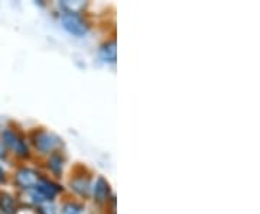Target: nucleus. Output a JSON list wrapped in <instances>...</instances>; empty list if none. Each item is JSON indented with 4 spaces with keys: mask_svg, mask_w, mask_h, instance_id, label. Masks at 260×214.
<instances>
[{
    "mask_svg": "<svg viewBox=\"0 0 260 214\" xmlns=\"http://www.w3.org/2000/svg\"><path fill=\"white\" fill-rule=\"evenodd\" d=\"M73 188H74L77 193L80 194H87L90 184H88V179H84V178H78L73 181Z\"/></svg>",
    "mask_w": 260,
    "mask_h": 214,
    "instance_id": "nucleus-9",
    "label": "nucleus"
},
{
    "mask_svg": "<svg viewBox=\"0 0 260 214\" xmlns=\"http://www.w3.org/2000/svg\"><path fill=\"white\" fill-rule=\"evenodd\" d=\"M35 146H37L39 150L42 152H49L52 149H55L58 145H59V140L56 136L48 133V132H39L37 136H35V140H34Z\"/></svg>",
    "mask_w": 260,
    "mask_h": 214,
    "instance_id": "nucleus-3",
    "label": "nucleus"
},
{
    "mask_svg": "<svg viewBox=\"0 0 260 214\" xmlns=\"http://www.w3.org/2000/svg\"><path fill=\"white\" fill-rule=\"evenodd\" d=\"M16 181H18L19 186L23 187V188H32V187L37 186L39 178H38L37 172H34L30 169H22L16 175Z\"/></svg>",
    "mask_w": 260,
    "mask_h": 214,
    "instance_id": "nucleus-5",
    "label": "nucleus"
},
{
    "mask_svg": "<svg viewBox=\"0 0 260 214\" xmlns=\"http://www.w3.org/2000/svg\"><path fill=\"white\" fill-rule=\"evenodd\" d=\"M3 178V171H2V168H0V179Z\"/></svg>",
    "mask_w": 260,
    "mask_h": 214,
    "instance_id": "nucleus-13",
    "label": "nucleus"
},
{
    "mask_svg": "<svg viewBox=\"0 0 260 214\" xmlns=\"http://www.w3.org/2000/svg\"><path fill=\"white\" fill-rule=\"evenodd\" d=\"M62 25L70 34L75 37H84L87 34V25L75 12H65L62 15Z\"/></svg>",
    "mask_w": 260,
    "mask_h": 214,
    "instance_id": "nucleus-2",
    "label": "nucleus"
},
{
    "mask_svg": "<svg viewBox=\"0 0 260 214\" xmlns=\"http://www.w3.org/2000/svg\"><path fill=\"white\" fill-rule=\"evenodd\" d=\"M62 214H84L83 208L77 204H67L62 208Z\"/></svg>",
    "mask_w": 260,
    "mask_h": 214,
    "instance_id": "nucleus-11",
    "label": "nucleus"
},
{
    "mask_svg": "<svg viewBox=\"0 0 260 214\" xmlns=\"http://www.w3.org/2000/svg\"><path fill=\"white\" fill-rule=\"evenodd\" d=\"M49 167L52 168L54 172H59L62 169V161L58 155H54L52 158L49 159Z\"/></svg>",
    "mask_w": 260,
    "mask_h": 214,
    "instance_id": "nucleus-10",
    "label": "nucleus"
},
{
    "mask_svg": "<svg viewBox=\"0 0 260 214\" xmlns=\"http://www.w3.org/2000/svg\"><path fill=\"white\" fill-rule=\"evenodd\" d=\"M0 208L8 214H13L15 211V203L13 198L8 194H0Z\"/></svg>",
    "mask_w": 260,
    "mask_h": 214,
    "instance_id": "nucleus-8",
    "label": "nucleus"
},
{
    "mask_svg": "<svg viewBox=\"0 0 260 214\" xmlns=\"http://www.w3.org/2000/svg\"><path fill=\"white\" fill-rule=\"evenodd\" d=\"M102 58L104 61H109V63H114L116 61V42L112 41L109 44H106L100 51Z\"/></svg>",
    "mask_w": 260,
    "mask_h": 214,
    "instance_id": "nucleus-7",
    "label": "nucleus"
},
{
    "mask_svg": "<svg viewBox=\"0 0 260 214\" xmlns=\"http://www.w3.org/2000/svg\"><path fill=\"white\" fill-rule=\"evenodd\" d=\"M58 191H59V187L52 184L48 179H41L39 178L38 184L35 186V190L32 191V197H34L35 201L42 203V201H47V200H52L58 194Z\"/></svg>",
    "mask_w": 260,
    "mask_h": 214,
    "instance_id": "nucleus-1",
    "label": "nucleus"
},
{
    "mask_svg": "<svg viewBox=\"0 0 260 214\" xmlns=\"http://www.w3.org/2000/svg\"><path fill=\"white\" fill-rule=\"evenodd\" d=\"M3 139H5V143L9 145L10 148L13 149L16 154L22 155V157L28 155V146H26V143L20 139L15 132L6 131L3 133Z\"/></svg>",
    "mask_w": 260,
    "mask_h": 214,
    "instance_id": "nucleus-4",
    "label": "nucleus"
},
{
    "mask_svg": "<svg viewBox=\"0 0 260 214\" xmlns=\"http://www.w3.org/2000/svg\"><path fill=\"white\" fill-rule=\"evenodd\" d=\"M2 150H3V148H2V143H0V155H2Z\"/></svg>",
    "mask_w": 260,
    "mask_h": 214,
    "instance_id": "nucleus-14",
    "label": "nucleus"
},
{
    "mask_svg": "<svg viewBox=\"0 0 260 214\" xmlns=\"http://www.w3.org/2000/svg\"><path fill=\"white\" fill-rule=\"evenodd\" d=\"M41 213L42 214H56L54 205H41Z\"/></svg>",
    "mask_w": 260,
    "mask_h": 214,
    "instance_id": "nucleus-12",
    "label": "nucleus"
},
{
    "mask_svg": "<svg viewBox=\"0 0 260 214\" xmlns=\"http://www.w3.org/2000/svg\"><path fill=\"white\" fill-rule=\"evenodd\" d=\"M110 194V187H109V182L104 179V178H99L95 186H94V197L97 201H106L109 200L107 197Z\"/></svg>",
    "mask_w": 260,
    "mask_h": 214,
    "instance_id": "nucleus-6",
    "label": "nucleus"
}]
</instances>
